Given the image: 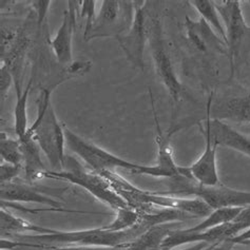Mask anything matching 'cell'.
I'll list each match as a JSON object with an SVG mask.
<instances>
[{"instance_id": "603a6c76", "label": "cell", "mask_w": 250, "mask_h": 250, "mask_svg": "<svg viewBox=\"0 0 250 250\" xmlns=\"http://www.w3.org/2000/svg\"><path fill=\"white\" fill-rule=\"evenodd\" d=\"M248 228H250V206L243 208L240 214L227 224V239L238 235Z\"/></svg>"}, {"instance_id": "4316f807", "label": "cell", "mask_w": 250, "mask_h": 250, "mask_svg": "<svg viewBox=\"0 0 250 250\" xmlns=\"http://www.w3.org/2000/svg\"><path fill=\"white\" fill-rule=\"evenodd\" d=\"M31 4L37 13V25L38 29H41L42 22L45 21V18H47L51 1L50 0H43V1L41 0V1H32Z\"/></svg>"}, {"instance_id": "e0dca14e", "label": "cell", "mask_w": 250, "mask_h": 250, "mask_svg": "<svg viewBox=\"0 0 250 250\" xmlns=\"http://www.w3.org/2000/svg\"><path fill=\"white\" fill-rule=\"evenodd\" d=\"M0 227H1L2 235L4 233L6 235H11V233L21 234L22 232H36L38 234H45L54 233L57 231L55 229L34 225V224L28 221L17 218V216L13 215L12 213L4 211L3 208H1V211H0Z\"/></svg>"}, {"instance_id": "ac0fdd59", "label": "cell", "mask_w": 250, "mask_h": 250, "mask_svg": "<svg viewBox=\"0 0 250 250\" xmlns=\"http://www.w3.org/2000/svg\"><path fill=\"white\" fill-rule=\"evenodd\" d=\"M15 89H16V104L14 109V117H15V133L17 135V139L21 141L24 139V136L27 135V132L29 130L28 127V113H27V104L29 100V94L32 88L33 78L29 81L27 87L22 91L19 84L18 78L15 77Z\"/></svg>"}, {"instance_id": "83f0119b", "label": "cell", "mask_w": 250, "mask_h": 250, "mask_svg": "<svg viewBox=\"0 0 250 250\" xmlns=\"http://www.w3.org/2000/svg\"><path fill=\"white\" fill-rule=\"evenodd\" d=\"M91 62H73L70 63L68 67H65V71L67 74H70L72 76L84 74L90 70Z\"/></svg>"}, {"instance_id": "4dcf8cb0", "label": "cell", "mask_w": 250, "mask_h": 250, "mask_svg": "<svg viewBox=\"0 0 250 250\" xmlns=\"http://www.w3.org/2000/svg\"><path fill=\"white\" fill-rule=\"evenodd\" d=\"M208 243H205V242H201L199 243V244H196L192 247L190 248H186V249H183V250H207L206 248H208Z\"/></svg>"}, {"instance_id": "44dd1931", "label": "cell", "mask_w": 250, "mask_h": 250, "mask_svg": "<svg viewBox=\"0 0 250 250\" xmlns=\"http://www.w3.org/2000/svg\"><path fill=\"white\" fill-rule=\"evenodd\" d=\"M0 154L1 159L5 163L12 165L22 166L23 154L21 150V143L18 139L13 140L4 132H1V140H0Z\"/></svg>"}, {"instance_id": "3957f363", "label": "cell", "mask_w": 250, "mask_h": 250, "mask_svg": "<svg viewBox=\"0 0 250 250\" xmlns=\"http://www.w3.org/2000/svg\"><path fill=\"white\" fill-rule=\"evenodd\" d=\"M63 130L65 136V145H67L68 148L72 152L82 157V160L87 163L95 172H102V171L104 170L114 171L115 168H123L139 174H146L154 177H165L162 170L156 165L144 166L128 162L122 159V157H118L110 153L107 150L96 146L92 142L84 140L83 137L76 134L73 131H71L64 125Z\"/></svg>"}, {"instance_id": "d4e9b609", "label": "cell", "mask_w": 250, "mask_h": 250, "mask_svg": "<svg viewBox=\"0 0 250 250\" xmlns=\"http://www.w3.org/2000/svg\"><path fill=\"white\" fill-rule=\"evenodd\" d=\"M21 169L22 166L12 165L9 163L1 164V166H0V181H1V184L14 182V179L21 173Z\"/></svg>"}, {"instance_id": "52a82bcc", "label": "cell", "mask_w": 250, "mask_h": 250, "mask_svg": "<svg viewBox=\"0 0 250 250\" xmlns=\"http://www.w3.org/2000/svg\"><path fill=\"white\" fill-rule=\"evenodd\" d=\"M147 1H133L134 15L128 32L117 37L129 62L141 71L145 70V48L149 42L150 18Z\"/></svg>"}, {"instance_id": "484cf974", "label": "cell", "mask_w": 250, "mask_h": 250, "mask_svg": "<svg viewBox=\"0 0 250 250\" xmlns=\"http://www.w3.org/2000/svg\"><path fill=\"white\" fill-rule=\"evenodd\" d=\"M13 81H15L14 76H13L12 72L9 68V65H1V70H0V89H1V102L3 103L4 98L6 97V93L13 83Z\"/></svg>"}, {"instance_id": "7a4b0ae2", "label": "cell", "mask_w": 250, "mask_h": 250, "mask_svg": "<svg viewBox=\"0 0 250 250\" xmlns=\"http://www.w3.org/2000/svg\"><path fill=\"white\" fill-rule=\"evenodd\" d=\"M52 89H42L39 95L36 120L31 125L24 139L37 142L55 171L65 170L64 145L65 136L63 125L58 122L51 104Z\"/></svg>"}, {"instance_id": "6da1fadb", "label": "cell", "mask_w": 250, "mask_h": 250, "mask_svg": "<svg viewBox=\"0 0 250 250\" xmlns=\"http://www.w3.org/2000/svg\"><path fill=\"white\" fill-rule=\"evenodd\" d=\"M153 225L146 214L141 213V220L132 228L124 231L113 232L101 228L78 230V231H59L45 234H14L13 239L18 242L34 244H77L78 246H104L117 247L139 238Z\"/></svg>"}, {"instance_id": "ffe728a7", "label": "cell", "mask_w": 250, "mask_h": 250, "mask_svg": "<svg viewBox=\"0 0 250 250\" xmlns=\"http://www.w3.org/2000/svg\"><path fill=\"white\" fill-rule=\"evenodd\" d=\"M189 3L192 4L193 8L199 12L201 18H203L210 27H212L218 32L223 42H225L227 44L225 27H224V23L219 15L218 10L215 8L214 2L210 1V0H192Z\"/></svg>"}, {"instance_id": "5bb4252c", "label": "cell", "mask_w": 250, "mask_h": 250, "mask_svg": "<svg viewBox=\"0 0 250 250\" xmlns=\"http://www.w3.org/2000/svg\"><path fill=\"white\" fill-rule=\"evenodd\" d=\"M210 135L216 146L233 149L250 156V137L240 133L228 124L210 116Z\"/></svg>"}, {"instance_id": "ba28073f", "label": "cell", "mask_w": 250, "mask_h": 250, "mask_svg": "<svg viewBox=\"0 0 250 250\" xmlns=\"http://www.w3.org/2000/svg\"><path fill=\"white\" fill-rule=\"evenodd\" d=\"M133 15V1L104 0L85 42L97 37L116 36L117 38L123 35V32H128L132 24Z\"/></svg>"}, {"instance_id": "4fadbf2b", "label": "cell", "mask_w": 250, "mask_h": 250, "mask_svg": "<svg viewBox=\"0 0 250 250\" xmlns=\"http://www.w3.org/2000/svg\"><path fill=\"white\" fill-rule=\"evenodd\" d=\"M184 25L186 28L189 41L197 51L208 53L210 50H215L222 54L228 55L226 42L215 34L211 27L203 18H200L197 21H193L186 16Z\"/></svg>"}, {"instance_id": "277c9868", "label": "cell", "mask_w": 250, "mask_h": 250, "mask_svg": "<svg viewBox=\"0 0 250 250\" xmlns=\"http://www.w3.org/2000/svg\"><path fill=\"white\" fill-rule=\"evenodd\" d=\"M175 185L170 191L160 192L165 195H194L205 202L212 210L222 208H244L250 206V192L239 191L224 186L201 185L194 180L186 177L173 179Z\"/></svg>"}, {"instance_id": "8992f818", "label": "cell", "mask_w": 250, "mask_h": 250, "mask_svg": "<svg viewBox=\"0 0 250 250\" xmlns=\"http://www.w3.org/2000/svg\"><path fill=\"white\" fill-rule=\"evenodd\" d=\"M149 45L157 77L165 85L174 102H179L184 92V85L175 73L174 65L166 49L162 22L159 16H151L149 30Z\"/></svg>"}, {"instance_id": "cb8c5ba5", "label": "cell", "mask_w": 250, "mask_h": 250, "mask_svg": "<svg viewBox=\"0 0 250 250\" xmlns=\"http://www.w3.org/2000/svg\"><path fill=\"white\" fill-rule=\"evenodd\" d=\"M95 3L96 2L93 1V0H83V1H81V12L78 14H80L81 18H87L85 19V28L83 34L84 41L90 35L92 28H93V24L95 22Z\"/></svg>"}, {"instance_id": "9a60e30c", "label": "cell", "mask_w": 250, "mask_h": 250, "mask_svg": "<svg viewBox=\"0 0 250 250\" xmlns=\"http://www.w3.org/2000/svg\"><path fill=\"white\" fill-rule=\"evenodd\" d=\"M214 107L210 112L216 120L234 124H250V93L226 98L215 104Z\"/></svg>"}, {"instance_id": "5b68a950", "label": "cell", "mask_w": 250, "mask_h": 250, "mask_svg": "<svg viewBox=\"0 0 250 250\" xmlns=\"http://www.w3.org/2000/svg\"><path fill=\"white\" fill-rule=\"evenodd\" d=\"M78 166L80 165L77 164V166L73 169L63 171L47 170L43 172L42 177L64 180L80 186L116 211L120 209L131 208L127 202L114 191V189L110 186V184L104 176L95 172V171L94 172H87Z\"/></svg>"}, {"instance_id": "8fae6325", "label": "cell", "mask_w": 250, "mask_h": 250, "mask_svg": "<svg viewBox=\"0 0 250 250\" xmlns=\"http://www.w3.org/2000/svg\"><path fill=\"white\" fill-rule=\"evenodd\" d=\"M69 8L63 12L62 25L59 27L56 36L50 42L57 62L64 67L72 63V38L76 24V13L80 1H69Z\"/></svg>"}, {"instance_id": "f546056e", "label": "cell", "mask_w": 250, "mask_h": 250, "mask_svg": "<svg viewBox=\"0 0 250 250\" xmlns=\"http://www.w3.org/2000/svg\"><path fill=\"white\" fill-rule=\"evenodd\" d=\"M62 250H126L124 246L117 247H104V246H76V247H65Z\"/></svg>"}, {"instance_id": "f1b7e54d", "label": "cell", "mask_w": 250, "mask_h": 250, "mask_svg": "<svg viewBox=\"0 0 250 250\" xmlns=\"http://www.w3.org/2000/svg\"><path fill=\"white\" fill-rule=\"evenodd\" d=\"M248 241H250V228L244 230V231H242L238 235L225 240L224 242L235 245V244H244V243H247Z\"/></svg>"}, {"instance_id": "7402d4cb", "label": "cell", "mask_w": 250, "mask_h": 250, "mask_svg": "<svg viewBox=\"0 0 250 250\" xmlns=\"http://www.w3.org/2000/svg\"><path fill=\"white\" fill-rule=\"evenodd\" d=\"M141 220V212L132 208L120 209L116 211V218L111 224L103 228L109 231L118 232L134 227Z\"/></svg>"}, {"instance_id": "2e32d148", "label": "cell", "mask_w": 250, "mask_h": 250, "mask_svg": "<svg viewBox=\"0 0 250 250\" xmlns=\"http://www.w3.org/2000/svg\"><path fill=\"white\" fill-rule=\"evenodd\" d=\"M21 150L23 154V166L25 170V175L29 181L42 179V174L45 169L43 163L41 159L39 152V145L33 139H23L21 141Z\"/></svg>"}, {"instance_id": "d6986e66", "label": "cell", "mask_w": 250, "mask_h": 250, "mask_svg": "<svg viewBox=\"0 0 250 250\" xmlns=\"http://www.w3.org/2000/svg\"><path fill=\"white\" fill-rule=\"evenodd\" d=\"M242 209L243 208H222L213 210L203 222L193 227L187 228L186 230L188 232H204L208 229L230 223L240 214Z\"/></svg>"}, {"instance_id": "9c48e42d", "label": "cell", "mask_w": 250, "mask_h": 250, "mask_svg": "<svg viewBox=\"0 0 250 250\" xmlns=\"http://www.w3.org/2000/svg\"><path fill=\"white\" fill-rule=\"evenodd\" d=\"M216 10L222 19L226 31L228 47V58L230 62V78L233 77L235 59L242 48V42L250 36V27H248L238 0H225L214 2Z\"/></svg>"}, {"instance_id": "30bf717a", "label": "cell", "mask_w": 250, "mask_h": 250, "mask_svg": "<svg viewBox=\"0 0 250 250\" xmlns=\"http://www.w3.org/2000/svg\"><path fill=\"white\" fill-rule=\"evenodd\" d=\"M211 93L209 96L207 104V118L205 121V127L201 126L203 135L205 136V149L191 167H189V171L191 173L193 180L201 185L205 186H215L221 183L218 174V166H216V150L218 146L212 143L211 135H210V116H211V104H212Z\"/></svg>"}, {"instance_id": "7c38bea8", "label": "cell", "mask_w": 250, "mask_h": 250, "mask_svg": "<svg viewBox=\"0 0 250 250\" xmlns=\"http://www.w3.org/2000/svg\"><path fill=\"white\" fill-rule=\"evenodd\" d=\"M0 199L4 202H22V203H38L42 205L48 206L49 208H55L62 210L63 212L70 213H93V212H84V211H75V210H68L62 208L61 202H58L50 196L44 195L39 192L38 190L33 189L24 184H19L16 182L1 184L0 189Z\"/></svg>"}]
</instances>
